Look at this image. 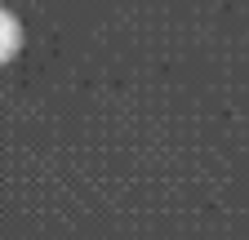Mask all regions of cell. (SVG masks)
Masks as SVG:
<instances>
[{"label":"cell","instance_id":"obj_1","mask_svg":"<svg viewBox=\"0 0 249 240\" xmlns=\"http://www.w3.org/2000/svg\"><path fill=\"white\" fill-rule=\"evenodd\" d=\"M18 49H22V27L9 9H0V63H9Z\"/></svg>","mask_w":249,"mask_h":240}]
</instances>
